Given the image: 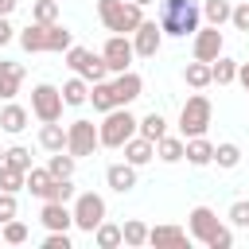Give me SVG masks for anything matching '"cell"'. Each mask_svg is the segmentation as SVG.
Wrapping results in <instances>:
<instances>
[{"mask_svg": "<svg viewBox=\"0 0 249 249\" xmlns=\"http://www.w3.org/2000/svg\"><path fill=\"white\" fill-rule=\"evenodd\" d=\"M183 82H187L191 89H206V86L214 82V78H210V62H198V58H195V62H187Z\"/></svg>", "mask_w": 249, "mask_h": 249, "instance_id": "83f0119b", "label": "cell"}, {"mask_svg": "<svg viewBox=\"0 0 249 249\" xmlns=\"http://www.w3.org/2000/svg\"><path fill=\"white\" fill-rule=\"evenodd\" d=\"M89 101H93V109L105 117L109 109H117V97H113V82H93L89 86Z\"/></svg>", "mask_w": 249, "mask_h": 249, "instance_id": "cb8c5ba5", "label": "cell"}, {"mask_svg": "<svg viewBox=\"0 0 249 249\" xmlns=\"http://www.w3.org/2000/svg\"><path fill=\"white\" fill-rule=\"evenodd\" d=\"M121 148H124V160H128L132 167H144V163L156 156V144H152L148 136H140V132H136V136H128Z\"/></svg>", "mask_w": 249, "mask_h": 249, "instance_id": "5bb4252c", "label": "cell"}, {"mask_svg": "<svg viewBox=\"0 0 249 249\" xmlns=\"http://www.w3.org/2000/svg\"><path fill=\"white\" fill-rule=\"evenodd\" d=\"M183 160L195 163V167H206V163H214V144L206 136H191L187 148H183Z\"/></svg>", "mask_w": 249, "mask_h": 249, "instance_id": "e0dca14e", "label": "cell"}, {"mask_svg": "<svg viewBox=\"0 0 249 249\" xmlns=\"http://www.w3.org/2000/svg\"><path fill=\"white\" fill-rule=\"evenodd\" d=\"M19 82H23V66L19 62H0V101H12L19 93Z\"/></svg>", "mask_w": 249, "mask_h": 249, "instance_id": "ac0fdd59", "label": "cell"}, {"mask_svg": "<svg viewBox=\"0 0 249 249\" xmlns=\"http://www.w3.org/2000/svg\"><path fill=\"white\" fill-rule=\"evenodd\" d=\"M27 117H31V113H27L23 105H16V101H4V109H0V128L16 136V132H23V128H27Z\"/></svg>", "mask_w": 249, "mask_h": 249, "instance_id": "d6986e66", "label": "cell"}, {"mask_svg": "<svg viewBox=\"0 0 249 249\" xmlns=\"http://www.w3.org/2000/svg\"><path fill=\"white\" fill-rule=\"evenodd\" d=\"M62 101H66V105H86V101H89V82L78 78V74L66 78V82H62Z\"/></svg>", "mask_w": 249, "mask_h": 249, "instance_id": "603a6c76", "label": "cell"}, {"mask_svg": "<svg viewBox=\"0 0 249 249\" xmlns=\"http://www.w3.org/2000/svg\"><path fill=\"white\" fill-rule=\"evenodd\" d=\"M160 43H163V31H160V23H156V19H144V23L132 31V51H136L140 58H156Z\"/></svg>", "mask_w": 249, "mask_h": 249, "instance_id": "30bf717a", "label": "cell"}, {"mask_svg": "<svg viewBox=\"0 0 249 249\" xmlns=\"http://www.w3.org/2000/svg\"><path fill=\"white\" fill-rule=\"evenodd\" d=\"M4 163H12V167H19V171H31L35 163H31V152L23 148V144H12L8 152H4Z\"/></svg>", "mask_w": 249, "mask_h": 249, "instance_id": "ab89813d", "label": "cell"}, {"mask_svg": "<svg viewBox=\"0 0 249 249\" xmlns=\"http://www.w3.org/2000/svg\"><path fill=\"white\" fill-rule=\"evenodd\" d=\"M12 8H16V0H0V16H8Z\"/></svg>", "mask_w": 249, "mask_h": 249, "instance_id": "c3c4849f", "label": "cell"}, {"mask_svg": "<svg viewBox=\"0 0 249 249\" xmlns=\"http://www.w3.org/2000/svg\"><path fill=\"white\" fill-rule=\"evenodd\" d=\"M66 66L78 78H86V82H105V74H109L105 58L93 54V51H86V47H66Z\"/></svg>", "mask_w": 249, "mask_h": 249, "instance_id": "8992f818", "label": "cell"}, {"mask_svg": "<svg viewBox=\"0 0 249 249\" xmlns=\"http://www.w3.org/2000/svg\"><path fill=\"white\" fill-rule=\"evenodd\" d=\"M39 148H47V152H62V148H66V128H62L58 121H47V124L39 128Z\"/></svg>", "mask_w": 249, "mask_h": 249, "instance_id": "44dd1931", "label": "cell"}, {"mask_svg": "<svg viewBox=\"0 0 249 249\" xmlns=\"http://www.w3.org/2000/svg\"><path fill=\"white\" fill-rule=\"evenodd\" d=\"M210 78H214L218 86H230V82L237 78V62H233V58H226V54H218V58L210 62Z\"/></svg>", "mask_w": 249, "mask_h": 249, "instance_id": "f546056e", "label": "cell"}, {"mask_svg": "<svg viewBox=\"0 0 249 249\" xmlns=\"http://www.w3.org/2000/svg\"><path fill=\"white\" fill-rule=\"evenodd\" d=\"M183 148H187L183 136H160V140H156V156H160L163 163H179V160H183Z\"/></svg>", "mask_w": 249, "mask_h": 249, "instance_id": "484cf974", "label": "cell"}, {"mask_svg": "<svg viewBox=\"0 0 249 249\" xmlns=\"http://www.w3.org/2000/svg\"><path fill=\"white\" fill-rule=\"evenodd\" d=\"M0 237H4L8 245H23V241H27V226H23L19 218H8V222L0 226Z\"/></svg>", "mask_w": 249, "mask_h": 249, "instance_id": "f35d334b", "label": "cell"}, {"mask_svg": "<svg viewBox=\"0 0 249 249\" xmlns=\"http://www.w3.org/2000/svg\"><path fill=\"white\" fill-rule=\"evenodd\" d=\"M187 226H191V237H198V241L206 245V237H210V233H214V226H218V214H214L210 206H195Z\"/></svg>", "mask_w": 249, "mask_h": 249, "instance_id": "2e32d148", "label": "cell"}, {"mask_svg": "<svg viewBox=\"0 0 249 249\" xmlns=\"http://www.w3.org/2000/svg\"><path fill=\"white\" fill-rule=\"evenodd\" d=\"M97 16L113 35H132L144 23V8L132 0H97Z\"/></svg>", "mask_w": 249, "mask_h": 249, "instance_id": "7a4b0ae2", "label": "cell"}, {"mask_svg": "<svg viewBox=\"0 0 249 249\" xmlns=\"http://www.w3.org/2000/svg\"><path fill=\"white\" fill-rule=\"evenodd\" d=\"M12 39H16V27L8 23V16H0V47H8Z\"/></svg>", "mask_w": 249, "mask_h": 249, "instance_id": "bcb514c9", "label": "cell"}, {"mask_svg": "<svg viewBox=\"0 0 249 249\" xmlns=\"http://www.w3.org/2000/svg\"><path fill=\"white\" fill-rule=\"evenodd\" d=\"M105 183L117 191V195H128L132 187H136V167L124 160V163H109L105 167Z\"/></svg>", "mask_w": 249, "mask_h": 249, "instance_id": "4fadbf2b", "label": "cell"}, {"mask_svg": "<svg viewBox=\"0 0 249 249\" xmlns=\"http://www.w3.org/2000/svg\"><path fill=\"white\" fill-rule=\"evenodd\" d=\"M101 58H105L109 74H121V70H128V62L136 58V51H132V39H128V35H109V39H105V47H101Z\"/></svg>", "mask_w": 249, "mask_h": 249, "instance_id": "9c48e42d", "label": "cell"}, {"mask_svg": "<svg viewBox=\"0 0 249 249\" xmlns=\"http://www.w3.org/2000/svg\"><path fill=\"white\" fill-rule=\"evenodd\" d=\"M121 241H124V245H132V249H140V245H148V226H144L140 218H132V222H124V226H121Z\"/></svg>", "mask_w": 249, "mask_h": 249, "instance_id": "1f68e13d", "label": "cell"}, {"mask_svg": "<svg viewBox=\"0 0 249 249\" xmlns=\"http://www.w3.org/2000/svg\"><path fill=\"white\" fill-rule=\"evenodd\" d=\"M19 47L27 51V54H39V51H47V23H27L23 31H19Z\"/></svg>", "mask_w": 249, "mask_h": 249, "instance_id": "ffe728a7", "label": "cell"}, {"mask_svg": "<svg viewBox=\"0 0 249 249\" xmlns=\"http://www.w3.org/2000/svg\"><path fill=\"white\" fill-rule=\"evenodd\" d=\"M230 0H206L202 4V16H206V23H214V27H222V23H230Z\"/></svg>", "mask_w": 249, "mask_h": 249, "instance_id": "e575fe53", "label": "cell"}, {"mask_svg": "<svg viewBox=\"0 0 249 249\" xmlns=\"http://www.w3.org/2000/svg\"><path fill=\"white\" fill-rule=\"evenodd\" d=\"M206 245H210V249H230V245H233V230L218 222V226H214V233L206 237Z\"/></svg>", "mask_w": 249, "mask_h": 249, "instance_id": "60d3db41", "label": "cell"}, {"mask_svg": "<svg viewBox=\"0 0 249 249\" xmlns=\"http://www.w3.org/2000/svg\"><path fill=\"white\" fill-rule=\"evenodd\" d=\"M214 163H218V167H226V171H230V167H237V163H241V148H237L233 140L214 144Z\"/></svg>", "mask_w": 249, "mask_h": 249, "instance_id": "d6a6232c", "label": "cell"}, {"mask_svg": "<svg viewBox=\"0 0 249 249\" xmlns=\"http://www.w3.org/2000/svg\"><path fill=\"white\" fill-rule=\"evenodd\" d=\"M233 82H241L245 93H249V62H237V78H233Z\"/></svg>", "mask_w": 249, "mask_h": 249, "instance_id": "7dc6e473", "label": "cell"}, {"mask_svg": "<svg viewBox=\"0 0 249 249\" xmlns=\"http://www.w3.org/2000/svg\"><path fill=\"white\" fill-rule=\"evenodd\" d=\"M136 132H140V136H148L152 144H156L160 136H167V121H163V113H156V109H152L148 117H140V121H136Z\"/></svg>", "mask_w": 249, "mask_h": 249, "instance_id": "d4e9b609", "label": "cell"}, {"mask_svg": "<svg viewBox=\"0 0 249 249\" xmlns=\"http://www.w3.org/2000/svg\"><path fill=\"white\" fill-rule=\"evenodd\" d=\"M70 198H74V183H70V179H51L43 202H70Z\"/></svg>", "mask_w": 249, "mask_h": 249, "instance_id": "d590c367", "label": "cell"}, {"mask_svg": "<svg viewBox=\"0 0 249 249\" xmlns=\"http://www.w3.org/2000/svg\"><path fill=\"white\" fill-rule=\"evenodd\" d=\"M132 4H140V8H148V4H156V0H132Z\"/></svg>", "mask_w": 249, "mask_h": 249, "instance_id": "681fc988", "label": "cell"}, {"mask_svg": "<svg viewBox=\"0 0 249 249\" xmlns=\"http://www.w3.org/2000/svg\"><path fill=\"white\" fill-rule=\"evenodd\" d=\"M51 179H54V175H51L47 167H31V171L23 175V191H31L35 198H43V195H47V187H51Z\"/></svg>", "mask_w": 249, "mask_h": 249, "instance_id": "f1b7e54d", "label": "cell"}, {"mask_svg": "<svg viewBox=\"0 0 249 249\" xmlns=\"http://www.w3.org/2000/svg\"><path fill=\"white\" fill-rule=\"evenodd\" d=\"M0 163H4V152H0Z\"/></svg>", "mask_w": 249, "mask_h": 249, "instance_id": "f907efd6", "label": "cell"}, {"mask_svg": "<svg viewBox=\"0 0 249 249\" xmlns=\"http://www.w3.org/2000/svg\"><path fill=\"white\" fill-rule=\"evenodd\" d=\"M43 245H47V249H70V233H66V230H51Z\"/></svg>", "mask_w": 249, "mask_h": 249, "instance_id": "f6af8a7d", "label": "cell"}, {"mask_svg": "<svg viewBox=\"0 0 249 249\" xmlns=\"http://www.w3.org/2000/svg\"><path fill=\"white\" fill-rule=\"evenodd\" d=\"M66 47H74V35L62 23H47V51L51 54H66Z\"/></svg>", "mask_w": 249, "mask_h": 249, "instance_id": "4316f807", "label": "cell"}, {"mask_svg": "<svg viewBox=\"0 0 249 249\" xmlns=\"http://www.w3.org/2000/svg\"><path fill=\"white\" fill-rule=\"evenodd\" d=\"M93 241H97V249H117V245H124V241H121V226H113V222H101V226L93 230Z\"/></svg>", "mask_w": 249, "mask_h": 249, "instance_id": "836d02e7", "label": "cell"}, {"mask_svg": "<svg viewBox=\"0 0 249 249\" xmlns=\"http://www.w3.org/2000/svg\"><path fill=\"white\" fill-rule=\"evenodd\" d=\"M74 226L78 230H86V233H93L101 222H105V198L101 195H93V191H86V195H74Z\"/></svg>", "mask_w": 249, "mask_h": 249, "instance_id": "52a82bcc", "label": "cell"}, {"mask_svg": "<svg viewBox=\"0 0 249 249\" xmlns=\"http://www.w3.org/2000/svg\"><path fill=\"white\" fill-rule=\"evenodd\" d=\"M19 214V202H16V195L12 191H0V226L8 222V218H16Z\"/></svg>", "mask_w": 249, "mask_h": 249, "instance_id": "7bdbcfd3", "label": "cell"}, {"mask_svg": "<svg viewBox=\"0 0 249 249\" xmlns=\"http://www.w3.org/2000/svg\"><path fill=\"white\" fill-rule=\"evenodd\" d=\"M198 19H202V8L195 0H160V31L163 35H175V39H187L198 31Z\"/></svg>", "mask_w": 249, "mask_h": 249, "instance_id": "6da1fadb", "label": "cell"}, {"mask_svg": "<svg viewBox=\"0 0 249 249\" xmlns=\"http://www.w3.org/2000/svg\"><path fill=\"white\" fill-rule=\"evenodd\" d=\"M128 136H136V117L128 113V105H117L105 113V121L97 124V140L105 148H121Z\"/></svg>", "mask_w": 249, "mask_h": 249, "instance_id": "277c9868", "label": "cell"}, {"mask_svg": "<svg viewBox=\"0 0 249 249\" xmlns=\"http://www.w3.org/2000/svg\"><path fill=\"white\" fill-rule=\"evenodd\" d=\"M148 245H187V230H179V226H152L148 230Z\"/></svg>", "mask_w": 249, "mask_h": 249, "instance_id": "7402d4cb", "label": "cell"}, {"mask_svg": "<svg viewBox=\"0 0 249 249\" xmlns=\"http://www.w3.org/2000/svg\"><path fill=\"white\" fill-rule=\"evenodd\" d=\"M210 117H214L210 97H206V93H191V97L183 101V109H179V136H183V140H191V136H206Z\"/></svg>", "mask_w": 249, "mask_h": 249, "instance_id": "3957f363", "label": "cell"}, {"mask_svg": "<svg viewBox=\"0 0 249 249\" xmlns=\"http://www.w3.org/2000/svg\"><path fill=\"white\" fill-rule=\"evenodd\" d=\"M39 222H43L47 230H70V226H74V214H70L66 202H43Z\"/></svg>", "mask_w": 249, "mask_h": 249, "instance_id": "9a60e30c", "label": "cell"}, {"mask_svg": "<svg viewBox=\"0 0 249 249\" xmlns=\"http://www.w3.org/2000/svg\"><path fill=\"white\" fill-rule=\"evenodd\" d=\"M23 175L27 171H19V167H12V163H0V191H23Z\"/></svg>", "mask_w": 249, "mask_h": 249, "instance_id": "74e56055", "label": "cell"}, {"mask_svg": "<svg viewBox=\"0 0 249 249\" xmlns=\"http://www.w3.org/2000/svg\"><path fill=\"white\" fill-rule=\"evenodd\" d=\"M230 23H233L237 31H249V0H245V4H237V8L230 12Z\"/></svg>", "mask_w": 249, "mask_h": 249, "instance_id": "ee69618b", "label": "cell"}, {"mask_svg": "<svg viewBox=\"0 0 249 249\" xmlns=\"http://www.w3.org/2000/svg\"><path fill=\"white\" fill-rule=\"evenodd\" d=\"M74 163H78V160L62 148V152H54V156L47 160V171H51L54 179H70V175H74Z\"/></svg>", "mask_w": 249, "mask_h": 249, "instance_id": "4dcf8cb0", "label": "cell"}, {"mask_svg": "<svg viewBox=\"0 0 249 249\" xmlns=\"http://www.w3.org/2000/svg\"><path fill=\"white\" fill-rule=\"evenodd\" d=\"M226 218H230V226H249V198H237Z\"/></svg>", "mask_w": 249, "mask_h": 249, "instance_id": "b9f144b4", "label": "cell"}, {"mask_svg": "<svg viewBox=\"0 0 249 249\" xmlns=\"http://www.w3.org/2000/svg\"><path fill=\"white\" fill-rule=\"evenodd\" d=\"M140 89H144V78H140L136 70H121V74L113 78V97H117V105H132V101L140 97Z\"/></svg>", "mask_w": 249, "mask_h": 249, "instance_id": "7c38bea8", "label": "cell"}, {"mask_svg": "<svg viewBox=\"0 0 249 249\" xmlns=\"http://www.w3.org/2000/svg\"><path fill=\"white\" fill-rule=\"evenodd\" d=\"M101 148V140H97V124L93 121H70L66 124V152L74 156V160H82V156H93Z\"/></svg>", "mask_w": 249, "mask_h": 249, "instance_id": "5b68a950", "label": "cell"}, {"mask_svg": "<svg viewBox=\"0 0 249 249\" xmlns=\"http://www.w3.org/2000/svg\"><path fill=\"white\" fill-rule=\"evenodd\" d=\"M62 89L58 86H51V82H39L35 89H31V113L47 124V121H58L62 117Z\"/></svg>", "mask_w": 249, "mask_h": 249, "instance_id": "ba28073f", "label": "cell"}, {"mask_svg": "<svg viewBox=\"0 0 249 249\" xmlns=\"http://www.w3.org/2000/svg\"><path fill=\"white\" fill-rule=\"evenodd\" d=\"M191 51H195L198 62H214V58L222 54V27H214V23H210V27H198Z\"/></svg>", "mask_w": 249, "mask_h": 249, "instance_id": "8fae6325", "label": "cell"}, {"mask_svg": "<svg viewBox=\"0 0 249 249\" xmlns=\"http://www.w3.org/2000/svg\"><path fill=\"white\" fill-rule=\"evenodd\" d=\"M31 19L35 23H58V0H35L31 4Z\"/></svg>", "mask_w": 249, "mask_h": 249, "instance_id": "8d00e7d4", "label": "cell"}]
</instances>
